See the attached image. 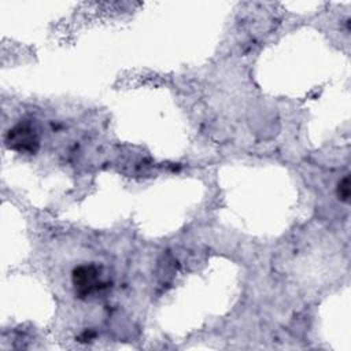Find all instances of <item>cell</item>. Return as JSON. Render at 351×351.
Here are the masks:
<instances>
[{"mask_svg":"<svg viewBox=\"0 0 351 351\" xmlns=\"http://www.w3.org/2000/svg\"><path fill=\"white\" fill-rule=\"evenodd\" d=\"M73 284L75 287V292L81 296H88L92 292L99 291L103 285L100 282V271L93 265H82L74 269Z\"/></svg>","mask_w":351,"mask_h":351,"instance_id":"6da1fadb","label":"cell"},{"mask_svg":"<svg viewBox=\"0 0 351 351\" xmlns=\"http://www.w3.org/2000/svg\"><path fill=\"white\" fill-rule=\"evenodd\" d=\"M7 145L21 152H34L38 147L36 130L30 125H16L7 134Z\"/></svg>","mask_w":351,"mask_h":351,"instance_id":"7a4b0ae2","label":"cell"},{"mask_svg":"<svg viewBox=\"0 0 351 351\" xmlns=\"http://www.w3.org/2000/svg\"><path fill=\"white\" fill-rule=\"evenodd\" d=\"M336 193H337V197L347 203L350 200V177L348 174H346L339 182H337V189H336Z\"/></svg>","mask_w":351,"mask_h":351,"instance_id":"3957f363","label":"cell"}]
</instances>
